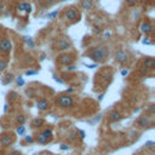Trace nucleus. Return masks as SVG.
<instances>
[{
  "label": "nucleus",
  "instance_id": "1",
  "mask_svg": "<svg viewBox=\"0 0 155 155\" xmlns=\"http://www.w3.org/2000/svg\"><path fill=\"white\" fill-rule=\"evenodd\" d=\"M85 55L91 58L95 63H103L109 57V49L107 46H97V48L90 49Z\"/></svg>",
  "mask_w": 155,
  "mask_h": 155
},
{
  "label": "nucleus",
  "instance_id": "2",
  "mask_svg": "<svg viewBox=\"0 0 155 155\" xmlns=\"http://www.w3.org/2000/svg\"><path fill=\"white\" fill-rule=\"evenodd\" d=\"M64 19L68 23L70 24H74L80 21V18H81V13H80V10L78 8H75V6H69V8H67L64 10Z\"/></svg>",
  "mask_w": 155,
  "mask_h": 155
},
{
  "label": "nucleus",
  "instance_id": "3",
  "mask_svg": "<svg viewBox=\"0 0 155 155\" xmlns=\"http://www.w3.org/2000/svg\"><path fill=\"white\" fill-rule=\"evenodd\" d=\"M53 138V132L52 129H46L40 131L39 133H37V136L34 138V141L39 144H48L49 142H51Z\"/></svg>",
  "mask_w": 155,
  "mask_h": 155
},
{
  "label": "nucleus",
  "instance_id": "4",
  "mask_svg": "<svg viewBox=\"0 0 155 155\" xmlns=\"http://www.w3.org/2000/svg\"><path fill=\"white\" fill-rule=\"evenodd\" d=\"M72 41H70V39L69 38H67V37H62V38H58L56 40V44H55V50L56 51H68L69 49H72Z\"/></svg>",
  "mask_w": 155,
  "mask_h": 155
},
{
  "label": "nucleus",
  "instance_id": "5",
  "mask_svg": "<svg viewBox=\"0 0 155 155\" xmlns=\"http://www.w3.org/2000/svg\"><path fill=\"white\" fill-rule=\"evenodd\" d=\"M56 103L58 107L61 108H63V109H68V108H72L74 105V98L70 96V95H61L57 101H56Z\"/></svg>",
  "mask_w": 155,
  "mask_h": 155
},
{
  "label": "nucleus",
  "instance_id": "6",
  "mask_svg": "<svg viewBox=\"0 0 155 155\" xmlns=\"http://www.w3.org/2000/svg\"><path fill=\"white\" fill-rule=\"evenodd\" d=\"M114 61L120 65H125L130 62V55L124 50H118L114 55Z\"/></svg>",
  "mask_w": 155,
  "mask_h": 155
},
{
  "label": "nucleus",
  "instance_id": "7",
  "mask_svg": "<svg viewBox=\"0 0 155 155\" xmlns=\"http://www.w3.org/2000/svg\"><path fill=\"white\" fill-rule=\"evenodd\" d=\"M74 62V55L68 52H64V53H61V55L57 56V63L62 64V65H70Z\"/></svg>",
  "mask_w": 155,
  "mask_h": 155
},
{
  "label": "nucleus",
  "instance_id": "8",
  "mask_svg": "<svg viewBox=\"0 0 155 155\" xmlns=\"http://www.w3.org/2000/svg\"><path fill=\"white\" fill-rule=\"evenodd\" d=\"M12 50V41L9 38H3L0 40V53L9 55Z\"/></svg>",
  "mask_w": 155,
  "mask_h": 155
},
{
  "label": "nucleus",
  "instance_id": "9",
  "mask_svg": "<svg viewBox=\"0 0 155 155\" xmlns=\"http://www.w3.org/2000/svg\"><path fill=\"white\" fill-rule=\"evenodd\" d=\"M15 142V134L13 133H4L0 137V144L3 147H10Z\"/></svg>",
  "mask_w": 155,
  "mask_h": 155
},
{
  "label": "nucleus",
  "instance_id": "10",
  "mask_svg": "<svg viewBox=\"0 0 155 155\" xmlns=\"http://www.w3.org/2000/svg\"><path fill=\"white\" fill-rule=\"evenodd\" d=\"M136 125L138 129H145V127H148L150 125V118L148 116V115H141L137 121H136Z\"/></svg>",
  "mask_w": 155,
  "mask_h": 155
},
{
  "label": "nucleus",
  "instance_id": "11",
  "mask_svg": "<svg viewBox=\"0 0 155 155\" xmlns=\"http://www.w3.org/2000/svg\"><path fill=\"white\" fill-rule=\"evenodd\" d=\"M139 29H141V32L143 33V34H145V35H149V34H152L153 33V24H152V22L150 21H143L142 22V24H141V27H139Z\"/></svg>",
  "mask_w": 155,
  "mask_h": 155
},
{
  "label": "nucleus",
  "instance_id": "12",
  "mask_svg": "<svg viewBox=\"0 0 155 155\" xmlns=\"http://www.w3.org/2000/svg\"><path fill=\"white\" fill-rule=\"evenodd\" d=\"M80 8L84 11H92L93 8H95V1L93 0H81L80 1Z\"/></svg>",
  "mask_w": 155,
  "mask_h": 155
},
{
  "label": "nucleus",
  "instance_id": "13",
  "mask_svg": "<svg viewBox=\"0 0 155 155\" xmlns=\"http://www.w3.org/2000/svg\"><path fill=\"white\" fill-rule=\"evenodd\" d=\"M17 10L19 12H24V13H30L32 12V5L27 1H23V3H19L17 5Z\"/></svg>",
  "mask_w": 155,
  "mask_h": 155
},
{
  "label": "nucleus",
  "instance_id": "14",
  "mask_svg": "<svg viewBox=\"0 0 155 155\" xmlns=\"http://www.w3.org/2000/svg\"><path fill=\"white\" fill-rule=\"evenodd\" d=\"M37 108H38L40 112H46V110H49L50 103L45 98H41V99H39L38 102H37Z\"/></svg>",
  "mask_w": 155,
  "mask_h": 155
},
{
  "label": "nucleus",
  "instance_id": "15",
  "mask_svg": "<svg viewBox=\"0 0 155 155\" xmlns=\"http://www.w3.org/2000/svg\"><path fill=\"white\" fill-rule=\"evenodd\" d=\"M143 67H145L148 70H153L155 67V59L153 57H145L143 59Z\"/></svg>",
  "mask_w": 155,
  "mask_h": 155
},
{
  "label": "nucleus",
  "instance_id": "16",
  "mask_svg": "<svg viewBox=\"0 0 155 155\" xmlns=\"http://www.w3.org/2000/svg\"><path fill=\"white\" fill-rule=\"evenodd\" d=\"M121 114L118 112V110H113L109 113V115H108V119H109V121H112V123H116V121L121 120Z\"/></svg>",
  "mask_w": 155,
  "mask_h": 155
},
{
  "label": "nucleus",
  "instance_id": "17",
  "mask_svg": "<svg viewBox=\"0 0 155 155\" xmlns=\"http://www.w3.org/2000/svg\"><path fill=\"white\" fill-rule=\"evenodd\" d=\"M45 124V120L41 118H35L34 120L32 121V127L33 129H37V127H41Z\"/></svg>",
  "mask_w": 155,
  "mask_h": 155
},
{
  "label": "nucleus",
  "instance_id": "18",
  "mask_svg": "<svg viewBox=\"0 0 155 155\" xmlns=\"http://www.w3.org/2000/svg\"><path fill=\"white\" fill-rule=\"evenodd\" d=\"M59 15V11L56 10V11H53V12H50L48 13V15H45V18H49V19H55L57 16Z\"/></svg>",
  "mask_w": 155,
  "mask_h": 155
},
{
  "label": "nucleus",
  "instance_id": "19",
  "mask_svg": "<svg viewBox=\"0 0 155 155\" xmlns=\"http://www.w3.org/2000/svg\"><path fill=\"white\" fill-rule=\"evenodd\" d=\"M25 126L24 125H18L17 126V130H16V133L19 134V136H23V134L25 133Z\"/></svg>",
  "mask_w": 155,
  "mask_h": 155
},
{
  "label": "nucleus",
  "instance_id": "20",
  "mask_svg": "<svg viewBox=\"0 0 155 155\" xmlns=\"http://www.w3.org/2000/svg\"><path fill=\"white\" fill-rule=\"evenodd\" d=\"M25 120H27V116L24 115V114H21V115H18V116H17V120H16V123H17L18 125H24Z\"/></svg>",
  "mask_w": 155,
  "mask_h": 155
},
{
  "label": "nucleus",
  "instance_id": "21",
  "mask_svg": "<svg viewBox=\"0 0 155 155\" xmlns=\"http://www.w3.org/2000/svg\"><path fill=\"white\" fill-rule=\"evenodd\" d=\"M8 64H9V62L6 59H0V73L4 72L6 68H8Z\"/></svg>",
  "mask_w": 155,
  "mask_h": 155
},
{
  "label": "nucleus",
  "instance_id": "22",
  "mask_svg": "<svg viewBox=\"0 0 155 155\" xmlns=\"http://www.w3.org/2000/svg\"><path fill=\"white\" fill-rule=\"evenodd\" d=\"M24 40H25V43L28 44V46H29L30 49H33V48H34V41H33V39H32V38L25 37V38H24Z\"/></svg>",
  "mask_w": 155,
  "mask_h": 155
},
{
  "label": "nucleus",
  "instance_id": "23",
  "mask_svg": "<svg viewBox=\"0 0 155 155\" xmlns=\"http://www.w3.org/2000/svg\"><path fill=\"white\" fill-rule=\"evenodd\" d=\"M12 80H13V75H12V74H8V75H6V80H4L3 84L4 85H8L9 83L12 81Z\"/></svg>",
  "mask_w": 155,
  "mask_h": 155
},
{
  "label": "nucleus",
  "instance_id": "24",
  "mask_svg": "<svg viewBox=\"0 0 155 155\" xmlns=\"http://www.w3.org/2000/svg\"><path fill=\"white\" fill-rule=\"evenodd\" d=\"M16 84H17L18 86H23V85L25 84V81H24V79H23L22 76H18V78L16 79Z\"/></svg>",
  "mask_w": 155,
  "mask_h": 155
},
{
  "label": "nucleus",
  "instance_id": "25",
  "mask_svg": "<svg viewBox=\"0 0 155 155\" xmlns=\"http://www.w3.org/2000/svg\"><path fill=\"white\" fill-rule=\"evenodd\" d=\"M37 74H39V70H32V69H29V70H27V72H25V75H27V76L37 75Z\"/></svg>",
  "mask_w": 155,
  "mask_h": 155
},
{
  "label": "nucleus",
  "instance_id": "26",
  "mask_svg": "<svg viewBox=\"0 0 155 155\" xmlns=\"http://www.w3.org/2000/svg\"><path fill=\"white\" fill-rule=\"evenodd\" d=\"M24 142L25 143H34L35 141H34V137L33 136H25L24 137Z\"/></svg>",
  "mask_w": 155,
  "mask_h": 155
},
{
  "label": "nucleus",
  "instance_id": "27",
  "mask_svg": "<svg viewBox=\"0 0 155 155\" xmlns=\"http://www.w3.org/2000/svg\"><path fill=\"white\" fill-rule=\"evenodd\" d=\"M59 148H61V150H64V152H67V150H69V149H70V147H69L68 144H64V143H63V144H61Z\"/></svg>",
  "mask_w": 155,
  "mask_h": 155
},
{
  "label": "nucleus",
  "instance_id": "28",
  "mask_svg": "<svg viewBox=\"0 0 155 155\" xmlns=\"http://www.w3.org/2000/svg\"><path fill=\"white\" fill-rule=\"evenodd\" d=\"M154 142H153V141H148V142H145V147L147 148H153L154 147Z\"/></svg>",
  "mask_w": 155,
  "mask_h": 155
},
{
  "label": "nucleus",
  "instance_id": "29",
  "mask_svg": "<svg viewBox=\"0 0 155 155\" xmlns=\"http://www.w3.org/2000/svg\"><path fill=\"white\" fill-rule=\"evenodd\" d=\"M76 69V67L75 65H67V70H68V72H74V70H75Z\"/></svg>",
  "mask_w": 155,
  "mask_h": 155
},
{
  "label": "nucleus",
  "instance_id": "30",
  "mask_svg": "<svg viewBox=\"0 0 155 155\" xmlns=\"http://www.w3.org/2000/svg\"><path fill=\"white\" fill-rule=\"evenodd\" d=\"M138 1H139V0H126V3L129 5H136Z\"/></svg>",
  "mask_w": 155,
  "mask_h": 155
},
{
  "label": "nucleus",
  "instance_id": "31",
  "mask_svg": "<svg viewBox=\"0 0 155 155\" xmlns=\"http://www.w3.org/2000/svg\"><path fill=\"white\" fill-rule=\"evenodd\" d=\"M149 39H150L149 37H147V38L143 40V44H145V45H152V41H150Z\"/></svg>",
  "mask_w": 155,
  "mask_h": 155
},
{
  "label": "nucleus",
  "instance_id": "32",
  "mask_svg": "<svg viewBox=\"0 0 155 155\" xmlns=\"http://www.w3.org/2000/svg\"><path fill=\"white\" fill-rule=\"evenodd\" d=\"M127 74H129V69H126V68H124L123 70H121V76H126Z\"/></svg>",
  "mask_w": 155,
  "mask_h": 155
},
{
  "label": "nucleus",
  "instance_id": "33",
  "mask_svg": "<svg viewBox=\"0 0 155 155\" xmlns=\"http://www.w3.org/2000/svg\"><path fill=\"white\" fill-rule=\"evenodd\" d=\"M53 78H55V80H56V81H57L58 84H64V81H63V80H62V79H59L57 75H53Z\"/></svg>",
  "mask_w": 155,
  "mask_h": 155
},
{
  "label": "nucleus",
  "instance_id": "34",
  "mask_svg": "<svg viewBox=\"0 0 155 155\" xmlns=\"http://www.w3.org/2000/svg\"><path fill=\"white\" fill-rule=\"evenodd\" d=\"M9 155H22V153L19 152V150H13V152H11Z\"/></svg>",
  "mask_w": 155,
  "mask_h": 155
},
{
  "label": "nucleus",
  "instance_id": "35",
  "mask_svg": "<svg viewBox=\"0 0 155 155\" xmlns=\"http://www.w3.org/2000/svg\"><path fill=\"white\" fill-rule=\"evenodd\" d=\"M110 37H112V33H110V32H105L104 34H103V38H104V39H107V38H110Z\"/></svg>",
  "mask_w": 155,
  "mask_h": 155
},
{
  "label": "nucleus",
  "instance_id": "36",
  "mask_svg": "<svg viewBox=\"0 0 155 155\" xmlns=\"http://www.w3.org/2000/svg\"><path fill=\"white\" fill-rule=\"evenodd\" d=\"M85 65L87 67V68H91V69H92V68H95V67H97L98 63H95V64H85Z\"/></svg>",
  "mask_w": 155,
  "mask_h": 155
},
{
  "label": "nucleus",
  "instance_id": "37",
  "mask_svg": "<svg viewBox=\"0 0 155 155\" xmlns=\"http://www.w3.org/2000/svg\"><path fill=\"white\" fill-rule=\"evenodd\" d=\"M55 3H56V0H46V4H48V5H52Z\"/></svg>",
  "mask_w": 155,
  "mask_h": 155
},
{
  "label": "nucleus",
  "instance_id": "38",
  "mask_svg": "<svg viewBox=\"0 0 155 155\" xmlns=\"http://www.w3.org/2000/svg\"><path fill=\"white\" fill-rule=\"evenodd\" d=\"M8 110H9V104L6 103V104L4 105V112H5V113H8Z\"/></svg>",
  "mask_w": 155,
  "mask_h": 155
},
{
  "label": "nucleus",
  "instance_id": "39",
  "mask_svg": "<svg viewBox=\"0 0 155 155\" xmlns=\"http://www.w3.org/2000/svg\"><path fill=\"white\" fill-rule=\"evenodd\" d=\"M79 133H80V137H81V138H85V132H84V131L80 130V131H79Z\"/></svg>",
  "mask_w": 155,
  "mask_h": 155
},
{
  "label": "nucleus",
  "instance_id": "40",
  "mask_svg": "<svg viewBox=\"0 0 155 155\" xmlns=\"http://www.w3.org/2000/svg\"><path fill=\"white\" fill-rule=\"evenodd\" d=\"M103 97H104V93H101L99 97H98V99H99V101H102V99H103Z\"/></svg>",
  "mask_w": 155,
  "mask_h": 155
},
{
  "label": "nucleus",
  "instance_id": "41",
  "mask_svg": "<svg viewBox=\"0 0 155 155\" xmlns=\"http://www.w3.org/2000/svg\"><path fill=\"white\" fill-rule=\"evenodd\" d=\"M74 91V89H72V87H70V89H68V90H67V93H72Z\"/></svg>",
  "mask_w": 155,
  "mask_h": 155
},
{
  "label": "nucleus",
  "instance_id": "42",
  "mask_svg": "<svg viewBox=\"0 0 155 155\" xmlns=\"http://www.w3.org/2000/svg\"><path fill=\"white\" fill-rule=\"evenodd\" d=\"M149 112H150V113H153V112H154V105H150V108H149Z\"/></svg>",
  "mask_w": 155,
  "mask_h": 155
},
{
  "label": "nucleus",
  "instance_id": "43",
  "mask_svg": "<svg viewBox=\"0 0 155 155\" xmlns=\"http://www.w3.org/2000/svg\"><path fill=\"white\" fill-rule=\"evenodd\" d=\"M43 155H53V154H51V153H44Z\"/></svg>",
  "mask_w": 155,
  "mask_h": 155
},
{
  "label": "nucleus",
  "instance_id": "44",
  "mask_svg": "<svg viewBox=\"0 0 155 155\" xmlns=\"http://www.w3.org/2000/svg\"><path fill=\"white\" fill-rule=\"evenodd\" d=\"M0 155H3V153H0Z\"/></svg>",
  "mask_w": 155,
  "mask_h": 155
}]
</instances>
